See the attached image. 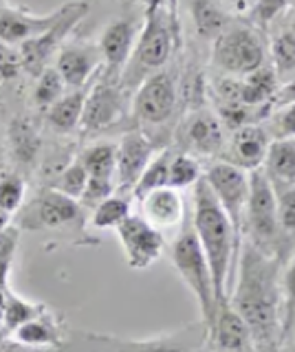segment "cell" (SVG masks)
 Returning <instances> with one entry per match:
<instances>
[{"mask_svg": "<svg viewBox=\"0 0 295 352\" xmlns=\"http://www.w3.org/2000/svg\"><path fill=\"white\" fill-rule=\"evenodd\" d=\"M203 163L201 159L192 157L188 152L174 150L172 161H170V174H168V187H174V190H188V187H194L203 179Z\"/></svg>", "mask_w": 295, "mask_h": 352, "instance_id": "cell-32", "label": "cell"}, {"mask_svg": "<svg viewBox=\"0 0 295 352\" xmlns=\"http://www.w3.org/2000/svg\"><path fill=\"white\" fill-rule=\"evenodd\" d=\"M86 183H89V172H86V168L80 163V159H75L71 165H67V168L60 172L53 190H58L60 194L80 201L86 190Z\"/></svg>", "mask_w": 295, "mask_h": 352, "instance_id": "cell-35", "label": "cell"}, {"mask_svg": "<svg viewBox=\"0 0 295 352\" xmlns=\"http://www.w3.org/2000/svg\"><path fill=\"white\" fill-rule=\"evenodd\" d=\"M185 11H188L194 38L210 47L236 18L225 9L221 0H185Z\"/></svg>", "mask_w": 295, "mask_h": 352, "instance_id": "cell-21", "label": "cell"}, {"mask_svg": "<svg viewBox=\"0 0 295 352\" xmlns=\"http://www.w3.org/2000/svg\"><path fill=\"white\" fill-rule=\"evenodd\" d=\"M23 69V60H20V51L9 44H0V77L3 80H14Z\"/></svg>", "mask_w": 295, "mask_h": 352, "instance_id": "cell-41", "label": "cell"}, {"mask_svg": "<svg viewBox=\"0 0 295 352\" xmlns=\"http://www.w3.org/2000/svg\"><path fill=\"white\" fill-rule=\"evenodd\" d=\"M271 135L267 132L262 121H251L227 135L225 148L221 154V161H227L232 165H238L247 172L262 168L265 157L271 146Z\"/></svg>", "mask_w": 295, "mask_h": 352, "instance_id": "cell-17", "label": "cell"}, {"mask_svg": "<svg viewBox=\"0 0 295 352\" xmlns=\"http://www.w3.org/2000/svg\"><path fill=\"white\" fill-rule=\"evenodd\" d=\"M174 148L166 146L157 150L155 157L146 165L144 174L139 176L137 185L133 187V201H141L146 194L159 190V187H168V174H170V161H172Z\"/></svg>", "mask_w": 295, "mask_h": 352, "instance_id": "cell-29", "label": "cell"}, {"mask_svg": "<svg viewBox=\"0 0 295 352\" xmlns=\"http://www.w3.org/2000/svg\"><path fill=\"white\" fill-rule=\"evenodd\" d=\"M144 11H146V7H144ZM144 11H141V14H137V11H128V14L113 18L102 29L97 49L102 53L106 75L122 77L130 55L135 51L141 25H144Z\"/></svg>", "mask_w": 295, "mask_h": 352, "instance_id": "cell-13", "label": "cell"}, {"mask_svg": "<svg viewBox=\"0 0 295 352\" xmlns=\"http://www.w3.org/2000/svg\"><path fill=\"white\" fill-rule=\"evenodd\" d=\"M12 137H14V148L23 157V161H29L34 157L38 150V137L36 130L29 126V121H14Z\"/></svg>", "mask_w": 295, "mask_h": 352, "instance_id": "cell-38", "label": "cell"}, {"mask_svg": "<svg viewBox=\"0 0 295 352\" xmlns=\"http://www.w3.org/2000/svg\"><path fill=\"white\" fill-rule=\"evenodd\" d=\"M60 14L62 7L51 14H29L18 7H3L0 9V44L20 47V44L42 36L56 25Z\"/></svg>", "mask_w": 295, "mask_h": 352, "instance_id": "cell-20", "label": "cell"}, {"mask_svg": "<svg viewBox=\"0 0 295 352\" xmlns=\"http://www.w3.org/2000/svg\"><path fill=\"white\" fill-rule=\"evenodd\" d=\"M243 242L280 258V231H278V209H276V190L260 168L249 172V196L243 220Z\"/></svg>", "mask_w": 295, "mask_h": 352, "instance_id": "cell-7", "label": "cell"}, {"mask_svg": "<svg viewBox=\"0 0 295 352\" xmlns=\"http://www.w3.org/2000/svg\"><path fill=\"white\" fill-rule=\"evenodd\" d=\"M0 9H3V7H0Z\"/></svg>", "mask_w": 295, "mask_h": 352, "instance_id": "cell-49", "label": "cell"}, {"mask_svg": "<svg viewBox=\"0 0 295 352\" xmlns=\"http://www.w3.org/2000/svg\"><path fill=\"white\" fill-rule=\"evenodd\" d=\"M227 130L214 110L205 106L192 108L179 124V150L196 159H221Z\"/></svg>", "mask_w": 295, "mask_h": 352, "instance_id": "cell-11", "label": "cell"}, {"mask_svg": "<svg viewBox=\"0 0 295 352\" xmlns=\"http://www.w3.org/2000/svg\"><path fill=\"white\" fill-rule=\"evenodd\" d=\"M89 14V5L86 3H69L62 7V14L58 22L49 31H45L42 36L29 40L25 44H20V60H23V69L31 75H40L49 66V60L53 53H58L64 38L75 29V25Z\"/></svg>", "mask_w": 295, "mask_h": 352, "instance_id": "cell-12", "label": "cell"}, {"mask_svg": "<svg viewBox=\"0 0 295 352\" xmlns=\"http://www.w3.org/2000/svg\"><path fill=\"white\" fill-rule=\"evenodd\" d=\"M260 170L273 187L295 185V139H273Z\"/></svg>", "mask_w": 295, "mask_h": 352, "instance_id": "cell-24", "label": "cell"}, {"mask_svg": "<svg viewBox=\"0 0 295 352\" xmlns=\"http://www.w3.org/2000/svg\"><path fill=\"white\" fill-rule=\"evenodd\" d=\"M157 143L146 132L133 128L122 135L117 143V168H115V185L117 192H126L133 196V187L137 185L139 176L144 174L146 165L157 154Z\"/></svg>", "mask_w": 295, "mask_h": 352, "instance_id": "cell-16", "label": "cell"}, {"mask_svg": "<svg viewBox=\"0 0 295 352\" xmlns=\"http://www.w3.org/2000/svg\"><path fill=\"white\" fill-rule=\"evenodd\" d=\"M210 62L218 75L245 77L269 64L267 33L251 25L247 18H234L232 25L214 40Z\"/></svg>", "mask_w": 295, "mask_h": 352, "instance_id": "cell-4", "label": "cell"}, {"mask_svg": "<svg viewBox=\"0 0 295 352\" xmlns=\"http://www.w3.org/2000/svg\"><path fill=\"white\" fill-rule=\"evenodd\" d=\"M221 3L225 5V9H227L232 16L243 18V16H247V14H249L251 7L256 5V0H221Z\"/></svg>", "mask_w": 295, "mask_h": 352, "instance_id": "cell-43", "label": "cell"}, {"mask_svg": "<svg viewBox=\"0 0 295 352\" xmlns=\"http://www.w3.org/2000/svg\"><path fill=\"white\" fill-rule=\"evenodd\" d=\"M170 260L172 267L177 269L181 275V280L185 286L192 291L201 308V322L205 328H210L216 315V295H214V282H212V273H210V264L201 249V242L194 234L192 220L190 216L185 218L183 227L174 234L170 242Z\"/></svg>", "mask_w": 295, "mask_h": 352, "instance_id": "cell-5", "label": "cell"}, {"mask_svg": "<svg viewBox=\"0 0 295 352\" xmlns=\"http://www.w3.org/2000/svg\"><path fill=\"white\" fill-rule=\"evenodd\" d=\"M86 91L89 88H71L69 93H64L56 104L49 108L47 119L53 130L69 135L82 124V113H84V102H86Z\"/></svg>", "mask_w": 295, "mask_h": 352, "instance_id": "cell-26", "label": "cell"}, {"mask_svg": "<svg viewBox=\"0 0 295 352\" xmlns=\"http://www.w3.org/2000/svg\"><path fill=\"white\" fill-rule=\"evenodd\" d=\"M130 95L119 82V77H111L104 71L86 91L84 113L80 128L89 135H100V132L117 126L128 115Z\"/></svg>", "mask_w": 295, "mask_h": 352, "instance_id": "cell-9", "label": "cell"}, {"mask_svg": "<svg viewBox=\"0 0 295 352\" xmlns=\"http://www.w3.org/2000/svg\"><path fill=\"white\" fill-rule=\"evenodd\" d=\"M287 14L267 29L269 64L273 66L280 82H287L295 75V31L289 27Z\"/></svg>", "mask_w": 295, "mask_h": 352, "instance_id": "cell-23", "label": "cell"}, {"mask_svg": "<svg viewBox=\"0 0 295 352\" xmlns=\"http://www.w3.org/2000/svg\"><path fill=\"white\" fill-rule=\"evenodd\" d=\"M86 341L95 352H210L207 328L203 322H194L179 330H172V333L148 339H119L111 335L89 333Z\"/></svg>", "mask_w": 295, "mask_h": 352, "instance_id": "cell-8", "label": "cell"}, {"mask_svg": "<svg viewBox=\"0 0 295 352\" xmlns=\"http://www.w3.org/2000/svg\"><path fill=\"white\" fill-rule=\"evenodd\" d=\"M9 216H12V214H7V212L0 209V231H3L5 227H9Z\"/></svg>", "mask_w": 295, "mask_h": 352, "instance_id": "cell-47", "label": "cell"}, {"mask_svg": "<svg viewBox=\"0 0 295 352\" xmlns=\"http://www.w3.org/2000/svg\"><path fill=\"white\" fill-rule=\"evenodd\" d=\"M64 93H67V84H64L62 75L58 73L56 66H47V69L38 75V82H36V88H34L36 106L49 110Z\"/></svg>", "mask_w": 295, "mask_h": 352, "instance_id": "cell-34", "label": "cell"}, {"mask_svg": "<svg viewBox=\"0 0 295 352\" xmlns=\"http://www.w3.org/2000/svg\"><path fill=\"white\" fill-rule=\"evenodd\" d=\"M84 225V207L80 201L60 194L58 190H47L40 194L23 216V227L31 231L40 229H71Z\"/></svg>", "mask_w": 295, "mask_h": 352, "instance_id": "cell-15", "label": "cell"}, {"mask_svg": "<svg viewBox=\"0 0 295 352\" xmlns=\"http://www.w3.org/2000/svg\"><path fill=\"white\" fill-rule=\"evenodd\" d=\"M80 163L86 168L93 179H111L115 181V168H117V143L113 141H100L86 148L80 154Z\"/></svg>", "mask_w": 295, "mask_h": 352, "instance_id": "cell-30", "label": "cell"}, {"mask_svg": "<svg viewBox=\"0 0 295 352\" xmlns=\"http://www.w3.org/2000/svg\"><path fill=\"white\" fill-rule=\"evenodd\" d=\"M276 190L278 231H280V258L287 262L295 251V185L273 187Z\"/></svg>", "mask_w": 295, "mask_h": 352, "instance_id": "cell-27", "label": "cell"}, {"mask_svg": "<svg viewBox=\"0 0 295 352\" xmlns=\"http://www.w3.org/2000/svg\"><path fill=\"white\" fill-rule=\"evenodd\" d=\"M287 104H295V75L291 77V80H287V82H280L276 95H273V99H271L269 110L287 106Z\"/></svg>", "mask_w": 295, "mask_h": 352, "instance_id": "cell-42", "label": "cell"}, {"mask_svg": "<svg viewBox=\"0 0 295 352\" xmlns=\"http://www.w3.org/2000/svg\"><path fill=\"white\" fill-rule=\"evenodd\" d=\"M12 337L18 344H25L31 348H60L64 341L58 322L53 317H49L47 311H42L34 319H29V322L20 326Z\"/></svg>", "mask_w": 295, "mask_h": 352, "instance_id": "cell-25", "label": "cell"}, {"mask_svg": "<svg viewBox=\"0 0 295 352\" xmlns=\"http://www.w3.org/2000/svg\"><path fill=\"white\" fill-rule=\"evenodd\" d=\"M280 289H282V350H284L287 337L291 333V328L295 326V251L282 267Z\"/></svg>", "mask_w": 295, "mask_h": 352, "instance_id": "cell-33", "label": "cell"}, {"mask_svg": "<svg viewBox=\"0 0 295 352\" xmlns=\"http://www.w3.org/2000/svg\"><path fill=\"white\" fill-rule=\"evenodd\" d=\"M282 352H295V326L291 328V333L287 337V344H284V350Z\"/></svg>", "mask_w": 295, "mask_h": 352, "instance_id": "cell-46", "label": "cell"}, {"mask_svg": "<svg viewBox=\"0 0 295 352\" xmlns=\"http://www.w3.org/2000/svg\"><path fill=\"white\" fill-rule=\"evenodd\" d=\"M271 139H295V104L273 108L262 119Z\"/></svg>", "mask_w": 295, "mask_h": 352, "instance_id": "cell-36", "label": "cell"}, {"mask_svg": "<svg viewBox=\"0 0 295 352\" xmlns=\"http://www.w3.org/2000/svg\"><path fill=\"white\" fill-rule=\"evenodd\" d=\"M5 291L7 284H0V346L5 341V328H3V311H5Z\"/></svg>", "mask_w": 295, "mask_h": 352, "instance_id": "cell-45", "label": "cell"}, {"mask_svg": "<svg viewBox=\"0 0 295 352\" xmlns=\"http://www.w3.org/2000/svg\"><path fill=\"white\" fill-rule=\"evenodd\" d=\"M130 214H133V196L126 192H115L104 198L100 205L93 207L89 223L97 231L117 229Z\"/></svg>", "mask_w": 295, "mask_h": 352, "instance_id": "cell-28", "label": "cell"}, {"mask_svg": "<svg viewBox=\"0 0 295 352\" xmlns=\"http://www.w3.org/2000/svg\"><path fill=\"white\" fill-rule=\"evenodd\" d=\"M192 190L194 194H192L190 220L207 258V264H210L216 304L221 306L227 302L229 289H232L240 245L232 223H229L223 207L218 205L216 196L212 194L205 179H201Z\"/></svg>", "mask_w": 295, "mask_h": 352, "instance_id": "cell-2", "label": "cell"}, {"mask_svg": "<svg viewBox=\"0 0 295 352\" xmlns=\"http://www.w3.org/2000/svg\"><path fill=\"white\" fill-rule=\"evenodd\" d=\"M42 311H47L42 304L29 302L25 297L16 295L12 289L7 286L5 291V311H3V328H5V337H12L16 330L27 324L29 319L38 317Z\"/></svg>", "mask_w": 295, "mask_h": 352, "instance_id": "cell-31", "label": "cell"}, {"mask_svg": "<svg viewBox=\"0 0 295 352\" xmlns=\"http://www.w3.org/2000/svg\"><path fill=\"white\" fill-rule=\"evenodd\" d=\"M284 262L240 245L227 302L245 319L256 352H282V278Z\"/></svg>", "mask_w": 295, "mask_h": 352, "instance_id": "cell-1", "label": "cell"}, {"mask_svg": "<svg viewBox=\"0 0 295 352\" xmlns=\"http://www.w3.org/2000/svg\"><path fill=\"white\" fill-rule=\"evenodd\" d=\"M115 231L130 269L144 271L163 256L166 236L152 227L141 214H130Z\"/></svg>", "mask_w": 295, "mask_h": 352, "instance_id": "cell-14", "label": "cell"}, {"mask_svg": "<svg viewBox=\"0 0 295 352\" xmlns=\"http://www.w3.org/2000/svg\"><path fill=\"white\" fill-rule=\"evenodd\" d=\"M117 192V185L111 179H93L89 176V183H86V190L80 198L82 207H95L100 205L104 198H108L111 194Z\"/></svg>", "mask_w": 295, "mask_h": 352, "instance_id": "cell-40", "label": "cell"}, {"mask_svg": "<svg viewBox=\"0 0 295 352\" xmlns=\"http://www.w3.org/2000/svg\"><path fill=\"white\" fill-rule=\"evenodd\" d=\"M280 86V80L271 64L260 66V69L247 73L245 77H238V93H240V104L254 110L258 121H262L269 113L271 99L276 95Z\"/></svg>", "mask_w": 295, "mask_h": 352, "instance_id": "cell-22", "label": "cell"}, {"mask_svg": "<svg viewBox=\"0 0 295 352\" xmlns=\"http://www.w3.org/2000/svg\"><path fill=\"white\" fill-rule=\"evenodd\" d=\"M181 104V77L177 69H161L148 75L130 97V115L139 130L152 139L155 130L168 128Z\"/></svg>", "mask_w": 295, "mask_h": 352, "instance_id": "cell-6", "label": "cell"}, {"mask_svg": "<svg viewBox=\"0 0 295 352\" xmlns=\"http://www.w3.org/2000/svg\"><path fill=\"white\" fill-rule=\"evenodd\" d=\"M56 69L67 88H86L95 75L104 71V60L97 44L73 42L60 47L56 55Z\"/></svg>", "mask_w": 295, "mask_h": 352, "instance_id": "cell-18", "label": "cell"}, {"mask_svg": "<svg viewBox=\"0 0 295 352\" xmlns=\"http://www.w3.org/2000/svg\"><path fill=\"white\" fill-rule=\"evenodd\" d=\"M0 352H58V348H31L25 344H18V341H3Z\"/></svg>", "mask_w": 295, "mask_h": 352, "instance_id": "cell-44", "label": "cell"}, {"mask_svg": "<svg viewBox=\"0 0 295 352\" xmlns=\"http://www.w3.org/2000/svg\"><path fill=\"white\" fill-rule=\"evenodd\" d=\"M203 179L210 185L218 205L223 207L229 223H232L238 245H243V220L249 196V172L238 168V165L216 159L205 168Z\"/></svg>", "mask_w": 295, "mask_h": 352, "instance_id": "cell-10", "label": "cell"}, {"mask_svg": "<svg viewBox=\"0 0 295 352\" xmlns=\"http://www.w3.org/2000/svg\"><path fill=\"white\" fill-rule=\"evenodd\" d=\"M27 194V185L25 181L16 174H9L5 179H0V209L7 214L16 212V209L23 205Z\"/></svg>", "mask_w": 295, "mask_h": 352, "instance_id": "cell-37", "label": "cell"}, {"mask_svg": "<svg viewBox=\"0 0 295 352\" xmlns=\"http://www.w3.org/2000/svg\"><path fill=\"white\" fill-rule=\"evenodd\" d=\"M238 352H256V348H249V350H238Z\"/></svg>", "mask_w": 295, "mask_h": 352, "instance_id": "cell-48", "label": "cell"}, {"mask_svg": "<svg viewBox=\"0 0 295 352\" xmlns=\"http://www.w3.org/2000/svg\"><path fill=\"white\" fill-rule=\"evenodd\" d=\"M18 245V229L5 227L0 231V284H7V275L12 269V260Z\"/></svg>", "mask_w": 295, "mask_h": 352, "instance_id": "cell-39", "label": "cell"}, {"mask_svg": "<svg viewBox=\"0 0 295 352\" xmlns=\"http://www.w3.org/2000/svg\"><path fill=\"white\" fill-rule=\"evenodd\" d=\"M141 216H144L148 223L161 231L163 236L168 231H177L183 227L185 218H188V209H185V198L181 190H174V187H159V190L146 194L141 201Z\"/></svg>", "mask_w": 295, "mask_h": 352, "instance_id": "cell-19", "label": "cell"}, {"mask_svg": "<svg viewBox=\"0 0 295 352\" xmlns=\"http://www.w3.org/2000/svg\"><path fill=\"white\" fill-rule=\"evenodd\" d=\"M179 0H146L144 25H141L135 51L130 55L119 82L133 95L148 75L166 69L179 44Z\"/></svg>", "mask_w": 295, "mask_h": 352, "instance_id": "cell-3", "label": "cell"}]
</instances>
